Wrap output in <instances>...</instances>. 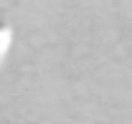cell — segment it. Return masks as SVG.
I'll return each mask as SVG.
<instances>
[{"instance_id":"1","label":"cell","mask_w":132,"mask_h":124,"mask_svg":"<svg viewBox=\"0 0 132 124\" xmlns=\"http://www.w3.org/2000/svg\"><path fill=\"white\" fill-rule=\"evenodd\" d=\"M13 41H15V28H13V23H8V20L0 18V66L8 58V53H10V48H13Z\"/></svg>"}]
</instances>
